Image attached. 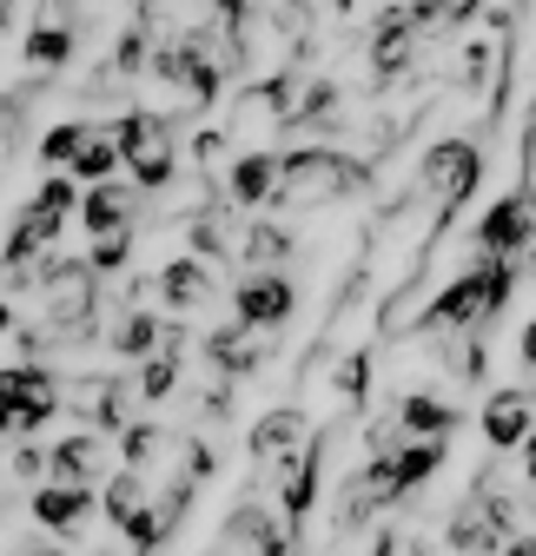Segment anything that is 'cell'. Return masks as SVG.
Wrapping results in <instances>:
<instances>
[{"instance_id":"obj_1","label":"cell","mask_w":536,"mask_h":556,"mask_svg":"<svg viewBox=\"0 0 536 556\" xmlns=\"http://www.w3.org/2000/svg\"><path fill=\"white\" fill-rule=\"evenodd\" d=\"M358 179H365V166H358L352 153H339V147H298V153H285V166H279L272 205H279V213H318V205L352 199Z\"/></svg>"},{"instance_id":"obj_2","label":"cell","mask_w":536,"mask_h":556,"mask_svg":"<svg viewBox=\"0 0 536 556\" xmlns=\"http://www.w3.org/2000/svg\"><path fill=\"white\" fill-rule=\"evenodd\" d=\"M529 245H536V186H516L477 219L471 252L477 258H523Z\"/></svg>"},{"instance_id":"obj_3","label":"cell","mask_w":536,"mask_h":556,"mask_svg":"<svg viewBox=\"0 0 536 556\" xmlns=\"http://www.w3.org/2000/svg\"><path fill=\"white\" fill-rule=\"evenodd\" d=\"M292 305H298V286H292L285 271H272V265H252L239 278V292H232V312L245 325H258V331H279L292 318Z\"/></svg>"},{"instance_id":"obj_4","label":"cell","mask_w":536,"mask_h":556,"mask_svg":"<svg viewBox=\"0 0 536 556\" xmlns=\"http://www.w3.org/2000/svg\"><path fill=\"white\" fill-rule=\"evenodd\" d=\"M153 192L132 179V186H119V179H100V186H87L80 192V226L93 232V239H113V232H132L140 226V205H146Z\"/></svg>"},{"instance_id":"obj_5","label":"cell","mask_w":536,"mask_h":556,"mask_svg":"<svg viewBox=\"0 0 536 556\" xmlns=\"http://www.w3.org/2000/svg\"><path fill=\"white\" fill-rule=\"evenodd\" d=\"M279 166H285V153H265V147L232 153L226 205H239V213H258V205H272V192H279Z\"/></svg>"},{"instance_id":"obj_6","label":"cell","mask_w":536,"mask_h":556,"mask_svg":"<svg viewBox=\"0 0 536 556\" xmlns=\"http://www.w3.org/2000/svg\"><path fill=\"white\" fill-rule=\"evenodd\" d=\"M510 536L497 530V517L477 504V497H463L457 510H450V523H444V549L450 556H497Z\"/></svg>"},{"instance_id":"obj_7","label":"cell","mask_w":536,"mask_h":556,"mask_svg":"<svg viewBox=\"0 0 536 556\" xmlns=\"http://www.w3.org/2000/svg\"><path fill=\"white\" fill-rule=\"evenodd\" d=\"M252 331H258V325L232 318V325H219V331L206 338V365H213L219 378H252V371L265 365V344H258Z\"/></svg>"},{"instance_id":"obj_8","label":"cell","mask_w":536,"mask_h":556,"mask_svg":"<svg viewBox=\"0 0 536 556\" xmlns=\"http://www.w3.org/2000/svg\"><path fill=\"white\" fill-rule=\"evenodd\" d=\"M529 431H536V391H497L484 404V438H490V451H516Z\"/></svg>"},{"instance_id":"obj_9","label":"cell","mask_w":536,"mask_h":556,"mask_svg":"<svg viewBox=\"0 0 536 556\" xmlns=\"http://www.w3.org/2000/svg\"><path fill=\"white\" fill-rule=\"evenodd\" d=\"M93 483H40L34 491V517L47 523V530H60V536H74L87 517H93Z\"/></svg>"},{"instance_id":"obj_10","label":"cell","mask_w":536,"mask_h":556,"mask_svg":"<svg viewBox=\"0 0 536 556\" xmlns=\"http://www.w3.org/2000/svg\"><path fill=\"white\" fill-rule=\"evenodd\" d=\"M153 292L173 305V312H199L213 299V258H173L159 278H153Z\"/></svg>"},{"instance_id":"obj_11","label":"cell","mask_w":536,"mask_h":556,"mask_svg":"<svg viewBox=\"0 0 536 556\" xmlns=\"http://www.w3.org/2000/svg\"><path fill=\"white\" fill-rule=\"evenodd\" d=\"M305 444H311V425H305V410H292V404L252 425V457H258V464H279V457H292V451H305Z\"/></svg>"},{"instance_id":"obj_12","label":"cell","mask_w":536,"mask_h":556,"mask_svg":"<svg viewBox=\"0 0 536 556\" xmlns=\"http://www.w3.org/2000/svg\"><path fill=\"white\" fill-rule=\"evenodd\" d=\"M106 352H119V358H153V352H166V318H153V312H119L113 325H106Z\"/></svg>"},{"instance_id":"obj_13","label":"cell","mask_w":536,"mask_h":556,"mask_svg":"<svg viewBox=\"0 0 536 556\" xmlns=\"http://www.w3.org/2000/svg\"><path fill=\"white\" fill-rule=\"evenodd\" d=\"M100 438H106L100 425L60 438V444L47 451V477H53V483H93V477H100Z\"/></svg>"},{"instance_id":"obj_14","label":"cell","mask_w":536,"mask_h":556,"mask_svg":"<svg viewBox=\"0 0 536 556\" xmlns=\"http://www.w3.org/2000/svg\"><path fill=\"white\" fill-rule=\"evenodd\" d=\"M457 425H463V417L437 391H405V397H397V431H405V438H450Z\"/></svg>"},{"instance_id":"obj_15","label":"cell","mask_w":536,"mask_h":556,"mask_svg":"<svg viewBox=\"0 0 536 556\" xmlns=\"http://www.w3.org/2000/svg\"><path fill=\"white\" fill-rule=\"evenodd\" d=\"M126 166V147H119V132H100L93 126V139H87V147L74 153V166H66V173H74L80 186H100V179H113Z\"/></svg>"},{"instance_id":"obj_16","label":"cell","mask_w":536,"mask_h":556,"mask_svg":"<svg viewBox=\"0 0 536 556\" xmlns=\"http://www.w3.org/2000/svg\"><path fill=\"white\" fill-rule=\"evenodd\" d=\"M74 60V27H27V66L34 74H60V66Z\"/></svg>"},{"instance_id":"obj_17","label":"cell","mask_w":536,"mask_h":556,"mask_svg":"<svg viewBox=\"0 0 536 556\" xmlns=\"http://www.w3.org/2000/svg\"><path fill=\"white\" fill-rule=\"evenodd\" d=\"M239 258H245V265H285V258H292V232H285V226H265V219H252V226H245V245H239Z\"/></svg>"},{"instance_id":"obj_18","label":"cell","mask_w":536,"mask_h":556,"mask_svg":"<svg viewBox=\"0 0 536 556\" xmlns=\"http://www.w3.org/2000/svg\"><path fill=\"white\" fill-rule=\"evenodd\" d=\"M93 139V119H66V126H53L47 139H40V160L47 166H74V153Z\"/></svg>"},{"instance_id":"obj_19","label":"cell","mask_w":536,"mask_h":556,"mask_svg":"<svg viewBox=\"0 0 536 556\" xmlns=\"http://www.w3.org/2000/svg\"><path fill=\"white\" fill-rule=\"evenodd\" d=\"M126 252H132V232H113V239H93V271H100V278H113V271L126 265Z\"/></svg>"},{"instance_id":"obj_20","label":"cell","mask_w":536,"mask_h":556,"mask_svg":"<svg viewBox=\"0 0 536 556\" xmlns=\"http://www.w3.org/2000/svg\"><path fill=\"white\" fill-rule=\"evenodd\" d=\"M365 384H371V358L352 352V358L339 365V391H345V397H365Z\"/></svg>"},{"instance_id":"obj_21","label":"cell","mask_w":536,"mask_h":556,"mask_svg":"<svg viewBox=\"0 0 536 556\" xmlns=\"http://www.w3.org/2000/svg\"><path fill=\"white\" fill-rule=\"evenodd\" d=\"M516 457H523V483H529V491H536V431L516 444Z\"/></svg>"},{"instance_id":"obj_22","label":"cell","mask_w":536,"mask_h":556,"mask_svg":"<svg viewBox=\"0 0 536 556\" xmlns=\"http://www.w3.org/2000/svg\"><path fill=\"white\" fill-rule=\"evenodd\" d=\"M14 119H21V93H0V132H14Z\"/></svg>"},{"instance_id":"obj_23","label":"cell","mask_w":536,"mask_h":556,"mask_svg":"<svg viewBox=\"0 0 536 556\" xmlns=\"http://www.w3.org/2000/svg\"><path fill=\"white\" fill-rule=\"evenodd\" d=\"M497 556H536V530H523V536H510Z\"/></svg>"},{"instance_id":"obj_24","label":"cell","mask_w":536,"mask_h":556,"mask_svg":"<svg viewBox=\"0 0 536 556\" xmlns=\"http://www.w3.org/2000/svg\"><path fill=\"white\" fill-rule=\"evenodd\" d=\"M523 365L536 371V318H529V331H523Z\"/></svg>"},{"instance_id":"obj_25","label":"cell","mask_w":536,"mask_h":556,"mask_svg":"<svg viewBox=\"0 0 536 556\" xmlns=\"http://www.w3.org/2000/svg\"><path fill=\"white\" fill-rule=\"evenodd\" d=\"M93 556H146L140 543H126V549H93Z\"/></svg>"},{"instance_id":"obj_26","label":"cell","mask_w":536,"mask_h":556,"mask_svg":"<svg viewBox=\"0 0 536 556\" xmlns=\"http://www.w3.org/2000/svg\"><path fill=\"white\" fill-rule=\"evenodd\" d=\"M14 331V312H8V299H0V338H8Z\"/></svg>"},{"instance_id":"obj_27","label":"cell","mask_w":536,"mask_h":556,"mask_svg":"<svg viewBox=\"0 0 536 556\" xmlns=\"http://www.w3.org/2000/svg\"><path fill=\"white\" fill-rule=\"evenodd\" d=\"M27 556H60V549H27Z\"/></svg>"}]
</instances>
